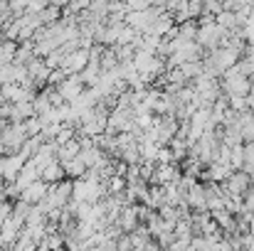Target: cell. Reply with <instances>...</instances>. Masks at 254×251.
<instances>
[{
	"label": "cell",
	"mask_w": 254,
	"mask_h": 251,
	"mask_svg": "<svg viewBox=\"0 0 254 251\" xmlns=\"http://www.w3.org/2000/svg\"><path fill=\"white\" fill-rule=\"evenodd\" d=\"M72 195H74V180H62V182H55L52 187H50V195H47V200L52 202V207H57V209H64L69 202H72Z\"/></svg>",
	"instance_id": "obj_1"
},
{
	"label": "cell",
	"mask_w": 254,
	"mask_h": 251,
	"mask_svg": "<svg viewBox=\"0 0 254 251\" xmlns=\"http://www.w3.org/2000/svg\"><path fill=\"white\" fill-rule=\"evenodd\" d=\"M25 163H27V160H25L20 153L2 155V158H0V177H2L5 182H15L17 175H20V170L25 167Z\"/></svg>",
	"instance_id": "obj_2"
},
{
	"label": "cell",
	"mask_w": 254,
	"mask_h": 251,
	"mask_svg": "<svg viewBox=\"0 0 254 251\" xmlns=\"http://www.w3.org/2000/svg\"><path fill=\"white\" fill-rule=\"evenodd\" d=\"M84 82H82V77L79 74H69L64 82L57 86V91L62 94V99L67 101V103H72V101H77L82 94H84Z\"/></svg>",
	"instance_id": "obj_3"
},
{
	"label": "cell",
	"mask_w": 254,
	"mask_h": 251,
	"mask_svg": "<svg viewBox=\"0 0 254 251\" xmlns=\"http://www.w3.org/2000/svg\"><path fill=\"white\" fill-rule=\"evenodd\" d=\"M89 62H91L89 50H74L72 54H67V57H64V62H62V67H60V69H64L67 74H82Z\"/></svg>",
	"instance_id": "obj_4"
},
{
	"label": "cell",
	"mask_w": 254,
	"mask_h": 251,
	"mask_svg": "<svg viewBox=\"0 0 254 251\" xmlns=\"http://www.w3.org/2000/svg\"><path fill=\"white\" fill-rule=\"evenodd\" d=\"M50 187H52V185L40 177V180H35L32 185H27V187L22 190V197H20V200H25V202H30V204H40V202L50 195Z\"/></svg>",
	"instance_id": "obj_5"
},
{
	"label": "cell",
	"mask_w": 254,
	"mask_h": 251,
	"mask_svg": "<svg viewBox=\"0 0 254 251\" xmlns=\"http://www.w3.org/2000/svg\"><path fill=\"white\" fill-rule=\"evenodd\" d=\"M27 72H30V79L37 84V89H42V86H47V79H50V74H52V69L45 64V59H40V57H35V59H30L27 64Z\"/></svg>",
	"instance_id": "obj_6"
},
{
	"label": "cell",
	"mask_w": 254,
	"mask_h": 251,
	"mask_svg": "<svg viewBox=\"0 0 254 251\" xmlns=\"http://www.w3.org/2000/svg\"><path fill=\"white\" fill-rule=\"evenodd\" d=\"M42 177V172H40V167L35 165L32 160H27L25 163V167L20 170V175H17V180H15V185L20 187V190H25L27 185H32L35 180H40Z\"/></svg>",
	"instance_id": "obj_7"
},
{
	"label": "cell",
	"mask_w": 254,
	"mask_h": 251,
	"mask_svg": "<svg viewBox=\"0 0 254 251\" xmlns=\"http://www.w3.org/2000/svg\"><path fill=\"white\" fill-rule=\"evenodd\" d=\"M42 180H45V182H50V185L67 180V172H64V163H62V160H52L50 165L42 170Z\"/></svg>",
	"instance_id": "obj_8"
},
{
	"label": "cell",
	"mask_w": 254,
	"mask_h": 251,
	"mask_svg": "<svg viewBox=\"0 0 254 251\" xmlns=\"http://www.w3.org/2000/svg\"><path fill=\"white\" fill-rule=\"evenodd\" d=\"M79 153H82V143H79V138H72L69 143H64V146H57V160H62V163H67V160H74Z\"/></svg>",
	"instance_id": "obj_9"
},
{
	"label": "cell",
	"mask_w": 254,
	"mask_h": 251,
	"mask_svg": "<svg viewBox=\"0 0 254 251\" xmlns=\"http://www.w3.org/2000/svg\"><path fill=\"white\" fill-rule=\"evenodd\" d=\"M32 106H35V116H40V118H45V116L55 108V106H52V101H50V96H47V89H42V91L35 96Z\"/></svg>",
	"instance_id": "obj_10"
},
{
	"label": "cell",
	"mask_w": 254,
	"mask_h": 251,
	"mask_svg": "<svg viewBox=\"0 0 254 251\" xmlns=\"http://www.w3.org/2000/svg\"><path fill=\"white\" fill-rule=\"evenodd\" d=\"M17 45H20V42H10V40H2V42H0V67H5V64H12V62H15Z\"/></svg>",
	"instance_id": "obj_11"
},
{
	"label": "cell",
	"mask_w": 254,
	"mask_h": 251,
	"mask_svg": "<svg viewBox=\"0 0 254 251\" xmlns=\"http://www.w3.org/2000/svg\"><path fill=\"white\" fill-rule=\"evenodd\" d=\"M86 170H89V167L84 165V160H82L79 155H77L74 160H67V163H64V172H67L69 180H79V177H84Z\"/></svg>",
	"instance_id": "obj_12"
},
{
	"label": "cell",
	"mask_w": 254,
	"mask_h": 251,
	"mask_svg": "<svg viewBox=\"0 0 254 251\" xmlns=\"http://www.w3.org/2000/svg\"><path fill=\"white\" fill-rule=\"evenodd\" d=\"M37 17H40L42 25H52V22H60V20L64 17V12H62V7L50 5V7H45L42 12H37Z\"/></svg>",
	"instance_id": "obj_13"
},
{
	"label": "cell",
	"mask_w": 254,
	"mask_h": 251,
	"mask_svg": "<svg viewBox=\"0 0 254 251\" xmlns=\"http://www.w3.org/2000/svg\"><path fill=\"white\" fill-rule=\"evenodd\" d=\"M64 57H67V52L60 47V50H55L52 54H47V57H45V64H47L50 69H60V67H62V62H64Z\"/></svg>",
	"instance_id": "obj_14"
},
{
	"label": "cell",
	"mask_w": 254,
	"mask_h": 251,
	"mask_svg": "<svg viewBox=\"0 0 254 251\" xmlns=\"http://www.w3.org/2000/svg\"><path fill=\"white\" fill-rule=\"evenodd\" d=\"M42 126H45V121H42L40 116H32V118L25 121V131H27V136H40V133H42Z\"/></svg>",
	"instance_id": "obj_15"
},
{
	"label": "cell",
	"mask_w": 254,
	"mask_h": 251,
	"mask_svg": "<svg viewBox=\"0 0 254 251\" xmlns=\"http://www.w3.org/2000/svg\"><path fill=\"white\" fill-rule=\"evenodd\" d=\"M52 2L50 0H27V12L30 15H37V12H42L45 7H50Z\"/></svg>",
	"instance_id": "obj_16"
},
{
	"label": "cell",
	"mask_w": 254,
	"mask_h": 251,
	"mask_svg": "<svg viewBox=\"0 0 254 251\" xmlns=\"http://www.w3.org/2000/svg\"><path fill=\"white\" fill-rule=\"evenodd\" d=\"M67 77H69V74H67L64 69H52V74H50V79H47V86H55V89H57Z\"/></svg>",
	"instance_id": "obj_17"
},
{
	"label": "cell",
	"mask_w": 254,
	"mask_h": 251,
	"mask_svg": "<svg viewBox=\"0 0 254 251\" xmlns=\"http://www.w3.org/2000/svg\"><path fill=\"white\" fill-rule=\"evenodd\" d=\"M50 2H52L55 7H62V10H64V7L69 5V0H50Z\"/></svg>",
	"instance_id": "obj_18"
},
{
	"label": "cell",
	"mask_w": 254,
	"mask_h": 251,
	"mask_svg": "<svg viewBox=\"0 0 254 251\" xmlns=\"http://www.w3.org/2000/svg\"><path fill=\"white\" fill-rule=\"evenodd\" d=\"M0 89H2V84H0Z\"/></svg>",
	"instance_id": "obj_19"
}]
</instances>
